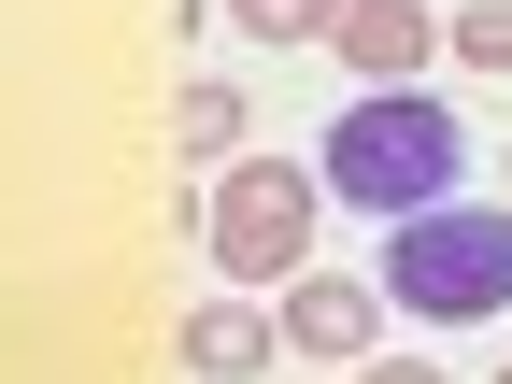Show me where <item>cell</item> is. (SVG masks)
Here are the masks:
<instances>
[{
    "label": "cell",
    "mask_w": 512,
    "mask_h": 384,
    "mask_svg": "<svg viewBox=\"0 0 512 384\" xmlns=\"http://www.w3.org/2000/svg\"><path fill=\"white\" fill-rule=\"evenodd\" d=\"M313 171H328L342 214L399 228V214H441V185L470 171V128L441 114L427 86H356V100L328 114V143H313Z\"/></svg>",
    "instance_id": "obj_1"
},
{
    "label": "cell",
    "mask_w": 512,
    "mask_h": 384,
    "mask_svg": "<svg viewBox=\"0 0 512 384\" xmlns=\"http://www.w3.org/2000/svg\"><path fill=\"white\" fill-rule=\"evenodd\" d=\"M370 285L427 313V328H484V313H512V214L484 200H441V214H399L370 256Z\"/></svg>",
    "instance_id": "obj_2"
},
{
    "label": "cell",
    "mask_w": 512,
    "mask_h": 384,
    "mask_svg": "<svg viewBox=\"0 0 512 384\" xmlns=\"http://www.w3.org/2000/svg\"><path fill=\"white\" fill-rule=\"evenodd\" d=\"M313 185H328L313 157H228L200 200H185V228H200V256L228 285H299L313 271V214H328Z\"/></svg>",
    "instance_id": "obj_3"
},
{
    "label": "cell",
    "mask_w": 512,
    "mask_h": 384,
    "mask_svg": "<svg viewBox=\"0 0 512 384\" xmlns=\"http://www.w3.org/2000/svg\"><path fill=\"white\" fill-rule=\"evenodd\" d=\"M271 313H285V356H328V370H370V356H384V313H399V299H384L370 271H299V285H285Z\"/></svg>",
    "instance_id": "obj_4"
},
{
    "label": "cell",
    "mask_w": 512,
    "mask_h": 384,
    "mask_svg": "<svg viewBox=\"0 0 512 384\" xmlns=\"http://www.w3.org/2000/svg\"><path fill=\"white\" fill-rule=\"evenodd\" d=\"M171 356L200 370V384H256V370L285 356V313H256V299H200V313H185V342H171Z\"/></svg>",
    "instance_id": "obj_5"
},
{
    "label": "cell",
    "mask_w": 512,
    "mask_h": 384,
    "mask_svg": "<svg viewBox=\"0 0 512 384\" xmlns=\"http://www.w3.org/2000/svg\"><path fill=\"white\" fill-rule=\"evenodd\" d=\"M328 57H342L356 86H413L427 72V0H356V15L328 29Z\"/></svg>",
    "instance_id": "obj_6"
},
{
    "label": "cell",
    "mask_w": 512,
    "mask_h": 384,
    "mask_svg": "<svg viewBox=\"0 0 512 384\" xmlns=\"http://www.w3.org/2000/svg\"><path fill=\"white\" fill-rule=\"evenodd\" d=\"M171 143L228 171V157H242V86H214V72H200V86H171Z\"/></svg>",
    "instance_id": "obj_7"
},
{
    "label": "cell",
    "mask_w": 512,
    "mask_h": 384,
    "mask_svg": "<svg viewBox=\"0 0 512 384\" xmlns=\"http://www.w3.org/2000/svg\"><path fill=\"white\" fill-rule=\"evenodd\" d=\"M342 15H356V0H228V29H242V43H328Z\"/></svg>",
    "instance_id": "obj_8"
},
{
    "label": "cell",
    "mask_w": 512,
    "mask_h": 384,
    "mask_svg": "<svg viewBox=\"0 0 512 384\" xmlns=\"http://www.w3.org/2000/svg\"><path fill=\"white\" fill-rule=\"evenodd\" d=\"M441 43H456V57H470V72H512V0H470V15H456V29H441Z\"/></svg>",
    "instance_id": "obj_9"
},
{
    "label": "cell",
    "mask_w": 512,
    "mask_h": 384,
    "mask_svg": "<svg viewBox=\"0 0 512 384\" xmlns=\"http://www.w3.org/2000/svg\"><path fill=\"white\" fill-rule=\"evenodd\" d=\"M356 384H441V356H370Z\"/></svg>",
    "instance_id": "obj_10"
},
{
    "label": "cell",
    "mask_w": 512,
    "mask_h": 384,
    "mask_svg": "<svg viewBox=\"0 0 512 384\" xmlns=\"http://www.w3.org/2000/svg\"><path fill=\"white\" fill-rule=\"evenodd\" d=\"M498 384H512V370H498Z\"/></svg>",
    "instance_id": "obj_11"
}]
</instances>
